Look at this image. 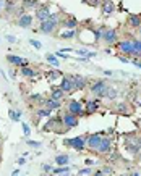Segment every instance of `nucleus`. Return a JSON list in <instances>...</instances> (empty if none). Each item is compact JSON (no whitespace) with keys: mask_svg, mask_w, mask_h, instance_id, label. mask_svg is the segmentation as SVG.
Masks as SVG:
<instances>
[{"mask_svg":"<svg viewBox=\"0 0 141 176\" xmlns=\"http://www.w3.org/2000/svg\"><path fill=\"white\" fill-rule=\"evenodd\" d=\"M55 26H57V21H54V20H46V21H42L41 23V26H39V31L44 32V34H49V32H52L55 29Z\"/></svg>","mask_w":141,"mask_h":176,"instance_id":"f257e3e1","label":"nucleus"},{"mask_svg":"<svg viewBox=\"0 0 141 176\" xmlns=\"http://www.w3.org/2000/svg\"><path fill=\"white\" fill-rule=\"evenodd\" d=\"M105 90H107V86L104 84V81H99L91 86V92L97 94L99 97H105Z\"/></svg>","mask_w":141,"mask_h":176,"instance_id":"f03ea898","label":"nucleus"},{"mask_svg":"<svg viewBox=\"0 0 141 176\" xmlns=\"http://www.w3.org/2000/svg\"><path fill=\"white\" fill-rule=\"evenodd\" d=\"M62 120H63V124H65L67 128H75L76 124H78V116L73 115V113H67Z\"/></svg>","mask_w":141,"mask_h":176,"instance_id":"7ed1b4c3","label":"nucleus"},{"mask_svg":"<svg viewBox=\"0 0 141 176\" xmlns=\"http://www.w3.org/2000/svg\"><path fill=\"white\" fill-rule=\"evenodd\" d=\"M118 49L122 50V52H125L128 55H133L135 53V45H133V41L130 42V41H123L118 44Z\"/></svg>","mask_w":141,"mask_h":176,"instance_id":"20e7f679","label":"nucleus"},{"mask_svg":"<svg viewBox=\"0 0 141 176\" xmlns=\"http://www.w3.org/2000/svg\"><path fill=\"white\" fill-rule=\"evenodd\" d=\"M49 16H50V11H49L47 7H39V8H37V11H36V18H37L39 23L49 20Z\"/></svg>","mask_w":141,"mask_h":176,"instance_id":"39448f33","label":"nucleus"},{"mask_svg":"<svg viewBox=\"0 0 141 176\" xmlns=\"http://www.w3.org/2000/svg\"><path fill=\"white\" fill-rule=\"evenodd\" d=\"M67 144H68L70 147H73V149H76V150H83V147H84V139H83V138H73V139H68V141H67Z\"/></svg>","mask_w":141,"mask_h":176,"instance_id":"423d86ee","label":"nucleus"},{"mask_svg":"<svg viewBox=\"0 0 141 176\" xmlns=\"http://www.w3.org/2000/svg\"><path fill=\"white\" fill-rule=\"evenodd\" d=\"M102 39H104L105 42H109V44H114L115 39H117L115 29H104V31H102Z\"/></svg>","mask_w":141,"mask_h":176,"instance_id":"0eeeda50","label":"nucleus"},{"mask_svg":"<svg viewBox=\"0 0 141 176\" xmlns=\"http://www.w3.org/2000/svg\"><path fill=\"white\" fill-rule=\"evenodd\" d=\"M68 110H70V113H73V115L78 116V115H81V113H83V105L78 100H71L70 105H68Z\"/></svg>","mask_w":141,"mask_h":176,"instance_id":"6e6552de","label":"nucleus"},{"mask_svg":"<svg viewBox=\"0 0 141 176\" xmlns=\"http://www.w3.org/2000/svg\"><path fill=\"white\" fill-rule=\"evenodd\" d=\"M101 139H102V136H101V134H93V136H89V139H88L86 145H88V147H91V149H97V145H99V142H101Z\"/></svg>","mask_w":141,"mask_h":176,"instance_id":"1a4fd4ad","label":"nucleus"},{"mask_svg":"<svg viewBox=\"0 0 141 176\" xmlns=\"http://www.w3.org/2000/svg\"><path fill=\"white\" fill-rule=\"evenodd\" d=\"M97 150L101 152V154H109L110 152V141L109 139H101V142L97 145Z\"/></svg>","mask_w":141,"mask_h":176,"instance_id":"9d476101","label":"nucleus"},{"mask_svg":"<svg viewBox=\"0 0 141 176\" xmlns=\"http://www.w3.org/2000/svg\"><path fill=\"white\" fill-rule=\"evenodd\" d=\"M60 89H63L65 92H71L73 89V81H71V78H63L62 79V82H60Z\"/></svg>","mask_w":141,"mask_h":176,"instance_id":"9b49d317","label":"nucleus"},{"mask_svg":"<svg viewBox=\"0 0 141 176\" xmlns=\"http://www.w3.org/2000/svg\"><path fill=\"white\" fill-rule=\"evenodd\" d=\"M31 23H32V16L28 15V13H26V15H21L20 20H18V24H20L21 28H29Z\"/></svg>","mask_w":141,"mask_h":176,"instance_id":"f8f14e48","label":"nucleus"},{"mask_svg":"<svg viewBox=\"0 0 141 176\" xmlns=\"http://www.w3.org/2000/svg\"><path fill=\"white\" fill-rule=\"evenodd\" d=\"M7 60L10 61V63L18 65V66H25V65H28V61H26V60L20 58V57H16V55H8V57H7Z\"/></svg>","mask_w":141,"mask_h":176,"instance_id":"ddd939ff","label":"nucleus"},{"mask_svg":"<svg viewBox=\"0 0 141 176\" xmlns=\"http://www.w3.org/2000/svg\"><path fill=\"white\" fill-rule=\"evenodd\" d=\"M114 10H115V5L110 2V0H104L102 2V11L107 15H110V13H114Z\"/></svg>","mask_w":141,"mask_h":176,"instance_id":"4468645a","label":"nucleus"},{"mask_svg":"<svg viewBox=\"0 0 141 176\" xmlns=\"http://www.w3.org/2000/svg\"><path fill=\"white\" fill-rule=\"evenodd\" d=\"M127 149L131 152V154H136V152L141 149V141L139 139H135V142L131 144V142H128L127 144Z\"/></svg>","mask_w":141,"mask_h":176,"instance_id":"2eb2a0df","label":"nucleus"},{"mask_svg":"<svg viewBox=\"0 0 141 176\" xmlns=\"http://www.w3.org/2000/svg\"><path fill=\"white\" fill-rule=\"evenodd\" d=\"M71 81H73V87H75V89H83L84 86H86V81H84L81 76L71 78Z\"/></svg>","mask_w":141,"mask_h":176,"instance_id":"dca6fc26","label":"nucleus"},{"mask_svg":"<svg viewBox=\"0 0 141 176\" xmlns=\"http://www.w3.org/2000/svg\"><path fill=\"white\" fill-rule=\"evenodd\" d=\"M117 95H118L117 89H114V87H107V90H105V97L109 99V100H114Z\"/></svg>","mask_w":141,"mask_h":176,"instance_id":"f3484780","label":"nucleus"},{"mask_svg":"<svg viewBox=\"0 0 141 176\" xmlns=\"http://www.w3.org/2000/svg\"><path fill=\"white\" fill-rule=\"evenodd\" d=\"M46 107L49 110H55V108H59V107H60V104H59V100H55V99H49L46 102Z\"/></svg>","mask_w":141,"mask_h":176,"instance_id":"a211bd4d","label":"nucleus"},{"mask_svg":"<svg viewBox=\"0 0 141 176\" xmlns=\"http://www.w3.org/2000/svg\"><path fill=\"white\" fill-rule=\"evenodd\" d=\"M63 95H65V90L63 89H54L52 90V99H55V100H60L62 97H63Z\"/></svg>","mask_w":141,"mask_h":176,"instance_id":"6ab92c4d","label":"nucleus"},{"mask_svg":"<svg viewBox=\"0 0 141 176\" xmlns=\"http://www.w3.org/2000/svg\"><path fill=\"white\" fill-rule=\"evenodd\" d=\"M52 173H54V174H68V173H70V168L67 167V165H62V167L57 168V170H52Z\"/></svg>","mask_w":141,"mask_h":176,"instance_id":"aec40b11","label":"nucleus"},{"mask_svg":"<svg viewBox=\"0 0 141 176\" xmlns=\"http://www.w3.org/2000/svg\"><path fill=\"white\" fill-rule=\"evenodd\" d=\"M68 160H70L68 155H59L57 158H55V163L62 167V165H67V163H68Z\"/></svg>","mask_w":141,"mask_h":176,"instance_id":"412c9836","label":"nucleus"},{"mask_svg":"<svg viewBox=\"0 0 141 176\" xmlns=\"http://www.w3.org/2000/svg\"><path fill=\"white\" fill-rule=\"evenodd\" d=\"M21 73H23V76H28V78L34 76V71L31 68H26V65H25V68H21Z\"/></svg>","mask_w":141,"mask_h":176,"instance_id":"4be33fe9","label":"nucleus"},{"mask_svg":"<svg viewBox=\"0 0 141 176\" xmlns=\"http://www.w3.org/2000/svg\"><path fill=\"white\" fill-rule=\"evenodd\" d=\"M96 108H97V104H96V102H88V104H86V110H88L89 113L96 112Z\"/></svg>","mask_w":141,"mask_h":176,"instance_id":"5701e85b","label":"nucleus"},{"mask_svg":"<svg viewBox=\"0 0 141 176\" xmlns=\"http://www.w3.org/2000/svg\"><path fill=\"white\" fill-rule=\"evenodd\" d=\"M46 58H47V61H49V63H52L54 66H59V60L55 58V55H47Z\"/></svg>","mask_w":141,"mask_h":176,"instance_id":"b1692460","label":"nucleus"},{"mask_svg":"<svg viewBox=\"0 0 141 176\" xmlns=\"http://www.w3.org/2000/svg\"><path fill=\"white\" fill-rule=\"evenodd\" d=\"M8 115H10V118H12L13 121H20V113H18V112L10 110V112H8Z\"/></svg>","mask_w":141,"mask_h":176,"instance_id":"393cba45","label":"nucleus"},{"mask_svg":"<svg viewBox=\"0 0 141 176\" xmlns=\"http://www.w3.org/2000/svg\"><path fill=\"white\" fill-rule=\"evenodd\" d=\"M139 18H138V16H130V24H131V26H139Z\"/></svg>","mask_w":141,"mask_h":176,"instance_id":"a878e982","label":"nucleus"},{"mask_svg":"<svg viewBox=\"0 0 141 176\" xmlns=\"http://www.w3.org/2000/svg\"><path fill=\"white\" fill-rule=\"evenodd\" d=\"M65 26H67V28H70V29L76 28V20H68V21H65Z\"/></svg>","mask_w":141,"mask_h":176,"instance_id":"bb28decb","label":"nucleus"},{"mask_svg":"<svg viewBox=\"0 0 141 176\" xmlns=\"http://www.w3.org/2000/svg\"><path fill=\"white\" fill-rule=\"evenodd\" d=\"M96 174H112V168L105 167V168H102V170H101V171H97Z\"/></svg>","mask_w":141,"mask_h":176,"instance_id":"cd10ccee","label":"nucleus"},{"mask_svg":"<svg viewBox=\"0 0 141 176\" xmlns=\"http://www.w3.org/2000/svg\"><path fill=\"white\" fill-rule=\"evenodd\" d=\"M75 36V31H65V32H62V37H67V39H70V37H73Z\"/></svg>","mask_w":141,"mask_h":176,"instance_id":"c85d7f7f","label":"nucleus"},{"mask_svg":"<svg viewBox=\"0 0 141 176\" xmlns=\"http://www.w3.org/2000/svg\"><path fill=\"white\" fill-rule=\"evenodd\" d=\"M29 44H31L34 49H41V47H42V44H41V42H37V41H34V39H31Z\"/></svg>","mask_w":141,"mask_h":176,"instance_id":"c756f323","label":"nucleus"},{"mask_svg":"<svg viewBox=\"0 0 141 176\" xmlns=\"http://www.w3.org/2000/svg\"><path fill=\"white\" fill-rule=\"evenodd\" d=\"M133 45H135V52H141V42L139 41H133Z\"/></svg>","mask_w":141,"mask_h":176,"instance_id":"7c9ffc66","label":"nucleus"},{"mask_svg":"<svg viewBox=\"0 0 141 176\" xmlns=\"http://www.w3.org/2000/svg\"><path fill=\"white\" fill-rule=\"evenodd\" d=\"M23 131H25V136H29L31 134V129H29V126H28L26 123H23Z\"/></svg>","mask_w":141,"mask_h":176,"instance_id":"2f4dec72","label":"nucleus"},{"mask_svg":"<svg viewBox=\"0 0 141 176\" xmlns=\"http://www.w3.org/2000/svg\"><path fill=\"white\" fill-rule=\"evenodd\" d=\"M50 115V110H39V116H49Z\"/></svg>","mask_w":141,"mask_h":176,"instance_id":"473e14b6","label":"nucleus"},{"mask_svg":"<svg viewBox=\"0 0 141 176\" xmlns=\"http://www.w3.org/2000/svg\"><path fill=\"white\" fill-rule=\"evenodd\" d=\"M78 174H81V176H84V174H91V170H89V168H84V170H81V171H78Z\"/></svg>","mask_w":141,"mask_h":176,"instance_id":"72a5a7b5","label":"nucleus"},{"mask_svg":"<svg viewBox=\"0 0 141 176\" xmlns=\"http://www.w3.org/2000/svg\"><path fill=\"white\" fill-rule=\"evenodd\" d=\"M125 107H127L125 104H120V105H118V108H117V110L120 112V113H127V108H125Z\"/></svg>","mask_w":141,"mask_h":176,"instance_id":"f704fd0d","label":"nucleus"},{"mask_svg":"<svg viewBox=\"0 0 141 176\" xmlns=\"http://www.w3.org/2000/svg\"><path fill=\"white\" fill-rule=\"evenodd\" d=\"M78 55H84V57H86V58H88V50H84V49H80V50H78Z\"/></svg>","mask_w":141,"mask_h":176,"instance_id":"c9c22d12","label":"nucleus"},{"mask_svg":"<svg viewBox=\"0 0 141 176\" xmlns=\"http://www.w3.org/2000/svg\"><path fill=\"white\" fill-rule=\"evenodd\" d=\"M28 145H31V147H39L41 144H39V142H34V141H28Z\"/></svg>","mask_w":141,"mask_h":176,"instance_id":"e433bc0d","label":"nucleus"},{"mask_svg":"<svg viewBox=\"0 0 141 176\" xmlns=\"http://www.w3.org/2000/svg\"><path fill=\"white\" fill-rule=\"evenodd\" d=\"M7 39H8V42H12V44L16 42V37L15 36H7Z\"/></svg>","mask_w":141,"mask_h":176,"instance_id":"4c0bfd02","label":"nucleus"},{"mask_svg":"<svg viewBox=\"0 0 141 176\" xmlns=\"http://www.w3.org/2000/svg\"><path fill=\"white\" fill-rule=\"evenodd\" d=\"M55 55H57V57H60V58H68V55H63V52H57V53H55Z\"/></svg>","mask_w":141,"mask_h":176,"instance_id":"58836bf2","label":"nucleus"},{"mask_svg":"<svg viewBox=\"0 0 141 176\" xmlns=\"http://www.w3.org/2000/svg\"><path fill=\"white\" fill-rule=\"evenodd\" d=\"M25 7H36V2H26Z\"/></svg>","mask_w":141,"mask_h":176,"instance_id":"ea45409f","label":"nucleus"},{"mask_svg":"<svg viewBox=\"0 0 141 176\" xmlns=\"http://www.w3.org/2000/svg\"><path fill=\"white\" fill-rule=\"evenodd\" d=\"M29 99H31V100H41V95H36V94H34V95H31Z\"/></svg>","mask_w":141,"mask_h":176,"instance_id":"a19ab883","label":"nucleus"},{"mask_svg":"<svg viewBox=\"0 0 141 176\" xmlns=\"http://www.w3.org/2000/svg\"><path fill=\"white\" fill-rule=\"evenodd\" d=\"M50 78H52V79H55V78H59V73H57V71L50 73Z\"/></svg>","mask_w":141,"mask_h":176,"instance_id":"79ce46f5","label":"nucleus"},{"mask_svg":"<svg viewBox=\"0 0 141 176\" xmlns=\"http://www.w3.org/2000/svg\"><path fill=\"white\" fill-rule=\"evenodd\" d=\"M18 163H20V165H25L26 160H25V158H18Z\"/></svg>","mask_w":141,"mask_h":176,"instance_id":"37998d69","label":"nucleus"},{"mask_svg":"<svg viewBox=\"0 0 141 176\" xmlns=\"http://www.w3.org/2000/svg\"><path fill=\"white\" fill-rule=\"evenodd\" d=\"M118 60L123 61V63H128V60H127V58H123V57H118Z\"/></svg>","mask_w":141,"mask_h":176,"instance_id":"c03bdc74","label":"nucleus"},{"mask_svg":"<svg viewBox=\"0 0 141 176\" xmlns=\"http://www.w3.org/2000/svg\"><path fill=\"white\" fill-rule=\"evenodd\" d=\"M5 7V2H3V0H0V10H2Z\"/></svg>","mask_w":141,"mask_h":176,"instance_id":"a18cd8bd","label":"nucleus"},{"mask_svg":"<svg viewBox=\"0 0 141 176\" xmlns=\"http://www.w3.org/2000/svg\"><path fill=\"white\" fill-rule=\"evenodd\" d=\"M133 63H135V65H136L138 68H141V61H133Z\"/></svg>","mask_w":141,"mask_h":176,"instance_id":"49530a36","label":"nucleus"},{"mask_svg":"<svg viewBox=\"0 0 141 176\" xmlns=\"http://www.w3.org/2000/svg\"><path fill=\"white\" fill-rule=\"evenodd\" d=\"M139 34H141V29H139Z\"/></svg>","mask_w":141,"mask_h":176,"instance_id":"de8ad7c7","label":"nucleus"}]
</instances>
